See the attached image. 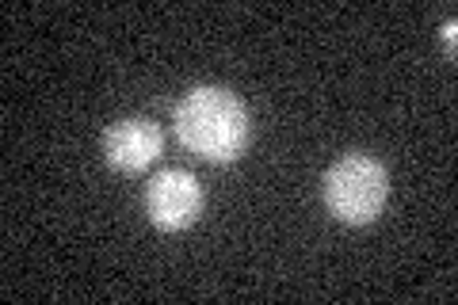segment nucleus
Wrapping results in <instances>:
<instances>
[{
  "mask_svg": "<svg viewBox=\"0 0 458 305\" xmlns=\"http://www.w3.org/2000/svg\"><path fill=\"white\" fill-rule=\"evenodd\" d=\"M172 130H176L183 149L203 157L210 165L237 161L249 149V138H252L245 104L229 89H214V84L191 89L180 99L176 114H172Z\"/></svg>",
  "mask_w": 458,
  "mask_h": 305,
  "instance_id": "nucleus-1",
  "label": "nucleus"
},
{
  "mask_svg": "<svg viewBox=\"0 0 458 305\" xmlns=\"http://www.w3.org/2000/svg\"><path fill=\"white\" fill-rule=\"evenodd\" d=\"M325 207L344 225H370L390 199V172L370 153H344L325 172Z\"/></svg>",
  "mask_w": 458,
  "mask_h": 305,
  "instance_id": "nucleus-2",
  "label": "nucleus"
},
{
  "mask_svg": "<svg viewBox=\"0 0 458 305\" xmlns=\"http://www.w3.org/2000/svg\"><path fill=\"white\" fill-rule=\"evenodd\" d=\"M146 214L165 233H183L203 214V187L188 168H165L157 172L146 187Z\"/></svg>",
  "mask_w": 458,
  "mask_h": 305,
  "instance_id": "nucleus-3",
  "label": "nucleus"
},
{
  "mask_svg": "<svg viewBox=\"0 0 458 305\" xmlns=\"http://www.w3.org/2000/svg\"><path fill=\"white\" fill-rule=\"evenodd\" d=\"M161 149H165V130L153 119H141V114L111 123L104 134V161L114 172H123V176L146 172L161 157Z\"/></svg>",
  "mask_w": 458,
  "mask_h": 305,
  "instance_id": "nucleus-4",
  "label": "nucleus"
},
{
  "mask_svg": "<svg viewBox=\"0 0 458 305\" xmlns=\"http://www.w3.org/2000/svg\"><path fill=\"white\" fill-rule=\"evenodd\" d=\"M454 31H458V23H454V20H447V23H443V42H447L451 50H454Z\"/></svg>",
  "mask_w": 458,
  "mask_h": 305,
  "instance_id": "nucleus-5",
  "label": "nucleus"
}]
</instances>
